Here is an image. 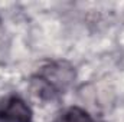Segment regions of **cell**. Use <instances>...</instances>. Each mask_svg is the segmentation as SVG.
Segmentation results:
<instances>
[{
  "label": "cell",
  "instance_id": "1",
  "mask_svg": "<svg viewBox=\"0 0 124 122\" xmlns=\"http://www.w3.org/2000/svg\"><path fill=\"white\" fill-rule=\"evenodd\" d=\"M75 79L74 66L66 61L49 62L42 66L31 79L33 93L40 99H55Z\"/></svg>",
  "mask_w": 124,
  "mask_h": 122
},
{
  "label": "cell",
  "instance_id": "2",
  "mask_svg": "<svg viewBox=\"0 0 124 122\" xmlns=\"http://www.w3.org/2000/svg\"><path fill=\"white\" fill-rule=\"evenodd\" d=\"M0 122H32L31 106L17 95L0 99Z\"/></svg>",
  "mask_w": 124,
  "mask_h": 122
},
{
  "label": "cell",
  "instance_id": "3",
  "mask_svg": "<svg viewBox=\"0 0 124 122\" xmlns=\"http://www.w3.org/2000/svg\"><path fill=\"white\" fill-rule=\"evenodd\" d=\"M55 122H97L85 109L79 106H69L62 111Z\"/></svg>",
  "mask_w": 124,
  "mask_h": 122
}]
</instances>
